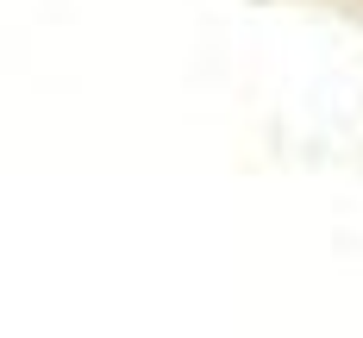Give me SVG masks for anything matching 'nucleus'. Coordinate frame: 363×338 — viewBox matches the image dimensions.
<instances>
[]
</instances>
